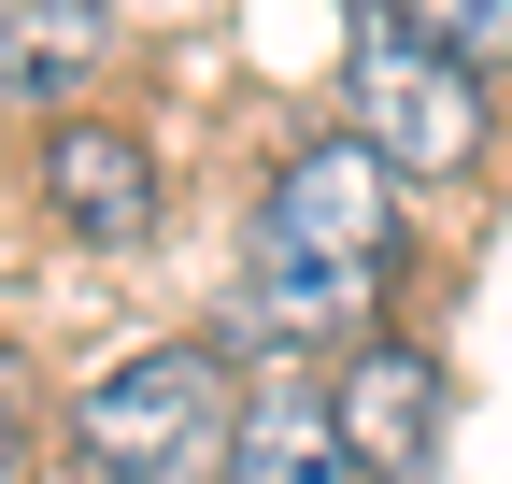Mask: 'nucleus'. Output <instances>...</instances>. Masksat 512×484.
Masks as SVG:
<instances>
[{
	"label": "nucleus",
	"instance_id": "nucleus-1",
	"mask_svg": "<svg viewBox=\"0 0 512 484\" xmlns=\"http://www.w3.org/2000/svg\"><path fill=\"white\" fill-rule=\"evenodd\" d=\"M413 285V186L356 129H299L242 228V328L285 356H342Z\"/></svg>",
	"mask_w": 512,
	"mask_h": 484
},
{
	"label": "nucleus",
	"instance_id": "nucleus-2",
	"mask_svg": "<svg viewBox=\"0 0 512 484\" xmlns=\"http://www.w3.org/2000/svg\"><path fill=\"white\" fill-rule=\"evenodd\" d=\"M242 428L228 342H128L57 413V484H214Z\"/></svg>",
	"mask_w": 512,
	"mask_h": 484
},
{
	"label": "nucleus",
	"instance_id": "nucleus-3",
	"mask_svg": "<svg viewBox=\"0 0 512 484\" xmlns=\"http://www.w3.org/2000/svg\"><path fill=\"white\" fill-rule=\"evenodd\" d=\"M342 129L399 171V186H484V157H498V72L456 43H427L399 15H356L342 43Z\"/></svg>",
	"mask_w": 512,
	"mask_h": 484
},
{
	"label": "nucleus",
	"instance_id": "nucleus-4",
	"mask_svg": "<svg viewBox=\"0 0 512 484\" xmlns=\"http://www.w3.org/2000/svg\"><path fill=\"white\" fill-rule=\"evenodd\" d=\"M29 200L57 242H86V257H143V242L171 228V171H157V129L143 114H43V143H29Z\"/></svg>",
	"mask_w": 512,
	"mask_h": 484
},
{
	"label": "nucleus",
	"instance_id": "nucleus-5",
	"mask_svg": "<svg viewBox=\"0 0 512 484\" xmlns=\"http://www.w3.org/2000/svg\"><path fill=\"white\" fill-rule=\"evenodd\" d=\"M441 413H456V385H441V356L413 328H356L328 356V428L370 484H427L441 470Z\"/></svg>",
	"mask_w": 512,
	"mask_h": 484
},
{
	"label": "nucleus",
	"instance_id": "nucleus-6",
	"mask_svg": "<svg viewBox=\"0 0 512 484\" xmlns=\"http://www.w3.org/2000/svg\"><path fill=\"white\" fill-rule=\"evenodd\" d=\"M114 57H128L114 0H0V129L15 114H72Z\"/></svg>",
	"mask_w": 512,
	"mask_h": 484
},
{
	"label": "nucleus",
	"instance_id": "nucleus-7",
	"mask_svg": "<svg viewBox=\"0 0 512 484\" xmlns=\"http://www.w3.org/2000/svg\"><path fill=\"white\" fill-rule=\"evenodd\" d=\"M214 484H370V470H356L342 428H328V385H256Z\"/></svg>",
	"mask_w": 512,
	"mask_h": 484
},
{
	"label": "nucleus",
	"instance_id": "nucleus-8",
	"mask_svg": "<svg viewBox=\"0 0 512 484\" xmlns=\"http://www.w3.org/2000/svg\"><path fill=\"white\" fill-rule=\"evenodd\" d=\"M370 15H399V29H427V43L484 57V72H512V0H370Z\"/></svg>",
	"mask_w": 512,
	"mask_h": 484
},
{
	"label": "nucleus",
	"instance_id": "nucleus-9",
	"mask_svg": "<svg viewBox=\"0 0 512 484\" xmlns=\"http://www.w3.org/2000/svg\"><path fill=\"white\" fill-rule=\"evenodd\" d=\"M0 484H29V399L0 385Z\"/></svg>",
	"mask_w": 512,
	"mask_h": 484
}]
</instances>
